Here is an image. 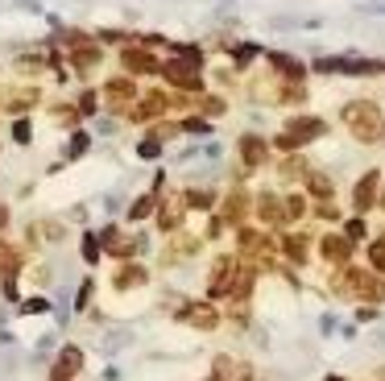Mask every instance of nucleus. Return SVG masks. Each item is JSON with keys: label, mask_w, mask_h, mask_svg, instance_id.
<instances>
[{"label": "nucleus", "mask_w": 385, "mask_h": 381, "mask_svg": "<svg viewBox=\"0 0 385 381\" xmlns=\"http://www.w3.org/2000/svg\"><path fill=\"white\" fill-rule=\"evenodd\" d=\"M344 124H348V133L357 137V141H377L385 133V120H382V108L373 104V100H353V104H344Z\"/></svg>", "instance_id": "obj_1"}, {"label": "nucleus", "mask_w": 385, "mask_h": 381, "mask_svg": "<svg viewBox=\"0 0 385 381\" xmlns=\"http://www.w3.org/2000/svg\"><path fill=\"white\" fill-rule=\"evenodd\" d=\"M323 120L319 116H294V120H286V129L274 137V149H282V154H294V149H303L307 141H315V137H323Z\"/></svg>", "instance_id": "obj_2"}, {"label": "nucleus", "mask_w": 385, "mask_h": 381, "mask_svg": "<svg viewBox=\"0 0 385 381\" xmlns=\"http://www.w3.org/2000/svg\"><path fill=\"white\" fill-rule=\"evenodd\" d=\"M100 58H104V50H100L91 37H83V33H71V62H75V71H79V75L95 71V66H100Z\"/></svg>", "instance_id": "obj_3"}, {"label": "nucleus", "mask_w": 385, "mask_h": 381, "mask_svg": "<svg viewBox=\"0 0 385 381\" xmlns=\"http://www.w3.org/2000/svg\"><path fill=\"white\" fill-rule=\"evenodd\" d=\"M120 62H124L129 75H158V71H162L158 54H149L145 46H124V50H120Z\"/></svg>", "instance_id": "obj_4"}, {"label": "nucleus", "mask_w": 385, "mask_h": 381, "mask_svg": "<svg viewBox=\"0 0 385 381\" xmlns=\"http://www.w3.org/2000/svg\"><path fill=\"white\" fill-rule=\"evenodd\" d=\"M232 274H236V261L232 257H220L216 266H212V274H207V295L212 299H220V295H228L236 282H232Z\"/></svg>", "instance_id": "obj_5"}, {"label": "nucleus", "mask_w": 385, "mask_h": 381, "mask_svg": "<svg viewBox=\"0 0 385 381\" xmlns=\"http://www.w3.org/2000/svg\"><path fill=\"white\" fill-rule=\"evenodd\" d=\"M178 319H182V324H191V328H199V332H212V328L220 324L216 307H207V303H187V307L178 311Z\"/></svg>", "instance_id": "obj_6"}, {"label": "nucleus", "mask_w": 385, "mask_h": 381, "mask_svg": "<svg viewBox=\"0 0 385 381\" xmlns=\"http://www.w3.org/2000/svg\"><path fill=\"white\" fill-rule=\"evenodd\" d=\"M377 191H382V174L369 170V174L357 183V191H353V207H357V212H369V207L377 203Z\"/></svg>", "instance_id": "obj_7"}, {"label": "nucleus", "mask_w": 385, "mask_h": 381, "mask_svg": "<svg viewBox=\"0 0 385 381\" xmlns=\"http://www.w3.org/2000/svg\"><path fill=\"white\" fill-rule=\"evenodd\" d=\"M133 95H137V87H133V79H129V75H116V79H108V83H104V100H108V108H124Z\"/></svg>", "instance_id": "obj_8"}, {"label": "nucleus", "mask_w": 385, "mask_h": 381, "mask_svg": "<svg viewBox=\"0 0 385 381\" xmlns=\"http://www.w3.org/2000/svg\"><path fill=\"white\" fill-rule=\"evenodd\" d=\"M265 154H270V145H265L257 133H245V137H241V166H245V170H257V166L265 162Z\"/></svg>", "instance_id": "obj_9"}, {"label": "nucleus", "mask_w": 385, "mask_h": 381, "mask_svg": "<svg viewBox=\"0 0 385 381\" xmlns=\"http://www.w3.org/2000/svg\"><path fill=\"white\" fill-rule=\"evenodd\" d=\"M79 369H83V353H79L75 344H66V349H62V357H58V365L50 369V381H71Z\"/></svg>", "instance_id": "obj_10"}, {"label": "nucleus", "mask_w": 385, "mask_h": 381, "mask_svg": "<svg viewBox=\"0 0 385 381\" xmlns=\"http://www.w3.org/2000/svg\"><path fill=\"white\" fill-rule=\"evenodd\" d=\"M162 112H166V95H162V91H149V95L133 108V120H137V124H145V120H158Z\"/></svg>", "instance_id": "obj_11"}, {"label": "nucleus", "mask_w": 385, "mask_h": 381, "mask_svg": "<svg viewBox=\"0 0 385 381\" xmlns=\"http://www.w3.org/2000/svg\"><path fill=\"white\" fill-rule=\"evenodd\" d=\"M257 216H261L265 224H278V220H286V199H278L274 191H265V195L257 199Z\"/></svg>", "instance_id": "obj_12"}, {"label": "nucleus", "mask_w": 385, "mask_h": 381, "mask_svg": "<svg viewBox=\"0 0 385 381\" xmlns=\"http://www.w3.org/2000/svg\"><path fill=\"white\" fill-rule=\"evenodd\" d=\"M319 249H323V257H328V261H348V257H353V241H348V236H336V232H332V236H323V245H319Z\"/></svg>", "instance_id": "obj_13"}, {"label": "nucleus", "mask_w": 385, "mask_h": 381, "mask_svg": "<svg viewBox=\"0 0 385 381\" xmlns=\"http://www.w3.org/2000/svg\"><path fill=\"white\" fill-rule=\"evenodd\" d=\"M182 212H187V199H166V207H162L158 224H162L166 232H174V228L182 224Z\"/></svg>", "instance_id": "obj_14"}, {"label": "nucleus", "mask_w": 385, "mask_h": 381, "mask_svg": "<svg viewBox=\"0 0 385 381\" xmlns=\"http://www.w3.org/2000/svg\"><path fill=\"white\" fill-rule=\"evenodd\" d=\"M307 191H311L315 199H332V191H336V187H332V178H328V174L307 170Z\"/></svg>", "instance_id": "obj_15"}, {"label": "nucleus", "mask_w": 385, "mask_h": 381, "mask_svg": "<svg viewBox=\"0 0 385 381\" xmlns=\"http://www.w3.org/2000/svg\"><path fill=\"white\" fill-rule=\"evenodd\" d=\"M282 249H286V257H290V261H307V249H311V245H307V236H299V232H294V236H286V245H282Z\"/></svg>", "instance_id": "obj_16"}, {"label": "nucleus", "mask_w": 385, "mask_h": 381, "mask_svg": "<svg viewBox=\"0 0 385 381\" xmlns=\"http://www.w3.org/2000/svg\"><path fill=\"white\" fill-rule=\"evenodd\" d=\"M116 286H120V290H133V286H145V270H141V266H129V270H120V278H116Z\"/></svg>", "instance_id": "obj_17"}, {"label": "nucleus", "mask_w": 385, "mask_h": 381, "mask_svg": "<svg viewBox=\"0 0 385 381\" xmlns=\"http://www.w3.org/2000/svg\"><path fill=\"white\" fill-rule=\"evenodd\" d=\"M245 212H249V199L236 191V195L228 199V220H232V224H241V220H245Z\"/></svg>", "instance_id": "obj_18"}, {"label": "nucleus", "mask_w": 385, "mask_h": 381, "mask_svg": "<svg viewBox=\"0 0 385 381\" xmlns=\"http://www.w3.org/2000/svg\"><path fill=\"white\" fill-rule=\"evenodd\" d=\"M149 212H153V191H149V195H141V199L129 207V220H145Z\"/></svg>", "instance_id": "obj_19"}, {"label": "nucleus", "mask_w": 385, "mask_h": 381, "mask_svg": "<svg viewBox=\"0 0 385 381\" xmlns=\"http://www.w3.org/2000/svg\"><path fill=\"white\" fill-rule=\"evenodd\" d=\"M369 261H373L377 274H385V236H377V241L369 245Z\"/></svg>", "instance_id": "obj_20"}, {"label": "nucleus", "mask_w": 385, "mask_h": 381, "mask_svg": "<svg viewBox=\"0 0 385 381\" xmlns=\"http://www.w3.org/2000/svg\"><path fill=\"white\" fill-rule=\"evenodd\" d=\"M158 133H149V137H141V145H137V158H158Z\"/></svg>", "instance_id": "obj_21"}, {"label": "nucleus", "mask_w": 385, "mask_h": 381, "mask_svg": "<svg viewBox=\"0 0 385 381\" xmlns=\"http://www.w3.org/2000/svg\"><path fill=\"white\" fill-rule=\"evenodd\" d=\"M0 266H4L8 274H17V266H21V253H17V249H8V245H0Z\"/></svg>", "instance_id": "obj_22"}, {"label": "nucleus", "mask_w": 385, "mask_h": 381, "mask_svg": "<svg viewBox=\"0 0 385 381\" xmlns=\"http://www.w3.org/2000/svg\"><path fill=\"white\" fill-rule=\"evenodd\" d=\"M187 203H191V207H212L216 195H212V191H187Z\"/></svg>", "instance_id": "obj_23"}, {"label": "nucleus", "mask_w": 385, "mask_h": 381, "mask_svg": "<svg viewBox=\"0 0 385 381\" xmlns=\"http://www.w3.org/2000/svg\"><path fill=\"white\" fill-rule=\"evenodd\" d=\"M303 212H307V199H303V195H290V199H286V220H299Z\"/></svg>", "instance_id": "obj_24"}, {"label": "nucleus", "mask_w": 385, "mask_h": 381, "mask_svg": "<svg viewBox=\"0 0 385 381\" xmlns=\"http://www.w3.org/2000/svg\"><path fill=\"white\" fill-rule=\"evenodd\" d=\"M37 100V91H17V95H8V108H29Z\"/></svg>", "instance_id": "obj_25"}, {"label": "nucleus", "mask_w": 385, "mask_h": 381, "mask_svg": "<svg viewBox=\"0 0 385 381\" xmlns=\"http://www.w3.org/2000/svg\"><path fill=\"white\" fill-rule=\"evenodd\" d=\"M29 137H33V129H29V120H12V141H21V145H25Z\"/></svg>", "instance_id": "obj_26"}, {"label": "nucleus", "mask_w": 385, "mask_h": 381, "mask_svg": "<svg viewBox=\"0 0 385 381\" xmlns=\"http://www.w3.org/2000/svg\"><path fill=\"white\" fill-rule=\"evenodd\" d=\"M83 149H87V133H75V137H71V149H66V154H71V158H79Z\"/></svg>", "instance_id": "obj_27"}, {"label": "nucleus", "mask_w": 385, "mask_h": 381, "mask_svg": "<svg viewBox=\"0 0 385 381\" xmlns=\"http://www.w3.org/2000/svg\"><path fill=\"white\" fill-rule=\"evenodd\" d=\"M46 307H50L46 299H29V303H25V311H29V315H37V311H46Z\"/></svg>", "instance_id": "obj_28"}, {"label": "nucleus", "mask_w": 385, "mask_h": 381, "mask_svg": "<svg viewBox=\"0 0 385 381\" xmlns=\"http://www.w3.org/2000/svg\"><path fill=\"white\" fill-rule=\"evenodd\" d=\"M348 236H357V241H361V236H365V224H361V220H348Z\"/></svg>", "instance_id": "obj_29"}, {"label": "nucleus", "mask_w": 385, "mask_h": 381, "mask_svg": "<svg viewBox=\"0 0 385 381\" xmlns=\"http://www.w3.org/2000/svg\"><path fill=\"white\" fill-rule=\"evenodd\" d=\"M4 224H8V207L0 203V228H4Z\"/></svg>", "instance_id": "obj_30"}]
</instances>
